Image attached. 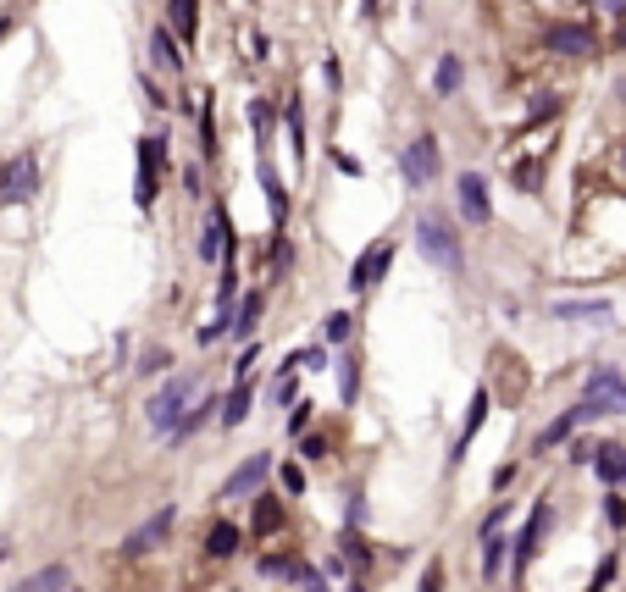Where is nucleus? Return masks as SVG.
<instances>
[{"instance_id":"obj_50","label":"nucleus","mask_w":626,"mask_h":592,"mask_svg":"<svg viewBox=\"0 0 626 592\" xmlns=\"http://www.w3.org/2000/svg\"><path fill=\"white\" fill-rule=\"evenodd\" d=\"M139 89H145V100H150V106H167V100H161V89H156V78H150V72H139Z\"/></svg>"},{"instance_id":"obj_35","label":"nucleus","mask_w":626,"mask_h":592,"mask_svg":"<svg viewBox=\"0 0 626 592\" xmlns=\"http://www.w3.org/2000/svg\"><path fill=\"white\" fill-rule=\"evenodd\" d=\"M311 410H316L311 399H294V410H289V432H294V438H300V432H305V421H311Z\"/></svg>"},{"instance_id":"obj_29","label":"nucleus","mask_w":626,"mask_h":592,"mask_svg":"<svg viewBox=\"0 0 626 592\" xmlns=\"http://www.w3.org/2000/svg\"><path fill=\"white\" fill-rule=\"evenodd\" d=\"M582 393H621V399H626V377L615 366H593L588 382H582Z\"/></svg>"},{"instance_id":"obj_7","label":"nucleus","mask_w":626,"mask_h":592,"mask_svg":"<svg viewBox=\"0 0 626 592\" xmlns=\"http://www.w3.org/2000/svg\"><path fill=\"white\" fill-rule=\"evenodd\" d=\"M455 200H460V216H466L471 227L494 222V194H488V178H482V172H460V178H455Z\"/></svg>"},{"instance_id":"obj_23","label":"nucleus","mask_w":626,"mask_h":592,"mask_svg":"<svg viewBox=\"0 0 626 592\" xmlns=\"http://www.w3.org/2000/svg\"><path fill=\"white\" fill-rule=\"evenodd\" d=\"M217 410H222V399H200V404H189V415H183L178 427H172V443L194 438V432H200V427H205V421H211Z\"/></svg>"},{"instance_id":"obj_44","label":"nucleus","mask_w":626,"mask_h":592,"mask_svg":"<svg viewBox=\"0 0 626 592\" xmlns=\"http://www.w3.org/2000/svg\"><path fill=\"white\" fill-rule=\"evenodd\" d=\"M344 554L355 559V570H366V565H372V554H366V543H361V537H350V543H344Z\"/></svg>"},{"instance_id":"obj_30","label":"nucleus","mask_w":626,"mask_h":592,"mask_svg":"<svg viewBox=\"0 0 626 592\" xmlns=\"http://www.w3.org/2000/svg\"><path fill=\"white\" fill-rule=\"evenodd\" d=\"M277 526H283V504H277L272 493H255V532H277Z\"/></svg>"},{"instance_id":"obj_12","label":"nucleus","mask_w":626,"mask_h":592,"mask_svg":"<svg viewBox=\"0 0 626 592\" xmlns=\"http://www.w3.org/2000/svg\"><path fill=\"white\" fill-rule=\"evenodd\" d=\"M183 39L172 34V28H156V34H150V56H156V72H172V78H178L183 72Z\"/></svg>"},{"instance_id":"obj_40","label":"nucleus","mask_w":626,"mask_h":592,"mask_svg":"<svg viewBox=\"0 0 626 592\" xmlns=\"http://www.w3.org/2000/svg\"><path fill=\"white\" fill-rule=\"evenodd\" d=\"M255 360H261V349H244V355H239V366H233V382H250V371H255Z\"/></svg>"},{"instance_id":"obj_41","label":"nucleus","mask_w":626,"mask_h":592,"mask_svg":"<svg viewBox=\"0 0 626 592\" xmlns=\"http://www.w3.org/2000/svg\"><path fill=\"white\" fill-rule=\"evenodd\" d=\"M272 399L277 404H294V371H283V377L272 382Z\"/></svg>"},{"instance_id":"obj_24","label":"nucleus","mask_w":626,"mask_h":592,"mask_svg":"<svg viewBox=\"0 0 626 592\" xmlns=\"http://www.w3.org/2000/svg\"><path fill=\"white\" fill-rule=\"evenodd\" d=\"M460 83H466V67H460V56H438V67H433V89L438 95H460Z\"/></svg>"},{"instance_id":"obj_54","label":"nucleus","mask_w":626,"mask_h":592,"mask_svg":"<svg viewBox=\"0 0 626 592\" xmlns=\"http://www.w3.org/2000/svg\"><path fill=\"white\" fill-rule=\"evenodd\" d=\"M615 50L626 56V23H615Z\"/></svg>"},{"instance_id":"obj_36","label":"nucleus","mask_w":626,"mask_h":592,"mask_svg":"<svg viewBox=\"0 0 626 592\" xmlns=\"http://www.w3.org/2000/svg\"><path fill=\"white\" fill-rule=\"evenodd\" d=\"M277 482H283V493H305V471H300V465H283Z\"/></svg>"},{"instance_id":"obj_26","label":"nucleus","mask_w":626,"mask_h":592,"mask_svg":"<svg viewBox=\"0 0 626 592\" xmlns=\"http://www.w3.org/2000/svg\"><path fill=\"white\" fill-rule=\"evenodd\" d=\"M261 310H266L261 294H244L239 310H233V338H255V321H261Z\"/></svg>"},{"instance_id":"obj_9","label":"nucleus","mask_w":626,"mask_h":592,"mask_svg":"<svg viewBox=\"0 0 626 592\" xmlns=\"http://www.w3.org/2000/svg\"><path fill=\"white\" fill-rule=\"evenodd\" d=\"M543 50L560 61H588L593 56V34L582 23H554L549 34H543Z\"/></svg>"},{"instance_id":"obj_14","label":"nucleus","mask_w":626,"mask_h":592,"mask_svg":"<svg viewBox=\"0 0 626 592\" xmlns=\"http://www.w3.org/2000/svg\"><path fill=\"white\" fill-rule=\"evenodd\" d=\"M222 249H228V211L217 205V211L205 216V227H200V261L217 266V261H222Z\"/></svg>"},{"instance_id":"obj_51","label":"nucleus","mask_w":626,"mask_h":592,"mask_svg":"<svg viewBox=\"0 0 626 592\" xmlns=\"http://www.w3.org/2000/svg\"><path fill=\"white\" fill-rule=\"evenodd\" d=\"M593 6H599V12H610L615 23H626V0H593Z\"/></svg>"},{"instance_id":"obj_3","label":"nucleus","mask_w":626,"mask_h":592,"mask_svg":"<svg viewBox=\"0 0 626 592\" xmlns=\"http://www.w3.org/2000/svg\"><path fill=\"white\" fill-rule=\"evenodd\" d=\"M161 166H167V133H145V139H139V183H133V205H139V211L156 205Z\"/></svg>"},{"instance_id":"obj_32","label":"nucleus","mask_w":626,"mask_h":592,"mask_svg":"<svg viewBox=\"0 0 626 592\" xmlns=\"http://www.w3.org/2000/svg\"><path fill=\"white\" fill-rule=\"evenodd\" d=\"M283 371H327V344H311V349H294L283 360Z\"/></svg>"},{"instance_id":"obj_19","label":"nucleus","mask_w":626,"mask_h":592,"mask_svg":"<svg viewBox=\"0 0 626 592\" xmlns=\"http://www.w3.org/2000/svg\"><path fill=\"white\" fill-rule=\"evenodd\" d=\"M283 128H289V144H294V166H305V100L300 95L283 100Z\"/></svg>"},{"instance_id":"obj_49","label":"nucleus","mask_w":626,"mask_h":592,"mask_svg":"<svg viewBox=\"0 0 626 592\" xmlns=\"http://www.w3.org/2000/svg\"><path fill=\"white\" fill-rule=\"evenodd\" d=\"M266 56H272V39H266V34H250V61H266Z\"/></svg>"},{"instance_id":"obj_55","label":"nucleus","mask_w":626,"mask_h":592,"mask_svg":"<svg viewBox=\"0 0 626 592\" xmlns=\"http://www.w3.org/2000/svg\"><path fill=\"white\" fill-rule=\"evenodd\" d=\"M615 161H621V172H626V139H621V150H615Z\"/></svg>"},{"instance_id":"obj_22","label":"nucleus","mask_w":626,"mask_h":592,"mask_svg":"<svg viewBox=\"0 0 626 592\" xmlns=\"http://www.w3.org/2000/svg\"><path fill=\"white\" fill-rule=\"evenodd\" d=\"M205 554H211V559H233V554H239V526L217 521L211 532H205Z\"/></svg>"},{"instance_id":"obj_28","label":"nucleus","mask_w":626,"mask_h":592,"mask_svg":"<svg viewBox=\"0 0 626 592\" xmlns=\"http://www.w3.org/2000/svg\"><path fill=\"white\" fill-rule=\"evenodd\" d=\"M505 554H510V537H499V532H482V576H488V581L499 576Z\"/></svg>"},{"instance_id":"obj_1","label":"nucleus","mask_w":626,"mask_h":592,"mask_svg":"<svg viewBox=\"0 0 626 592\" xmlns=\"http://www.w3.org/2000/svg\"><path fill=\"white\" fill-rule=\"evenodd\" d=\"M416 249H422V261L438 266L444 277H460V272H466V244H460V233H455V222H449V216H438V211H422V216H416Z\"/></svg>"},{"instance_id":"obj_52","label":"nucleus","mask_w":626,"mask_h":592,"mask_svg":"<svg viewBox=\"0 0 626 592\" xmlns=\"http://www.w3.org/2000/svg\"><path fill=\"white\" fill-rule=\"evenodd\" d=\"M344 515H350V526H361L366 521V498H350V510H344Z\"/></svg>"},{"instance_id":"obj_57","label":"nucleus","mask_w":626,"mask_h":592,"mask_svg":"<svg viewBox=\"0 0 626 592\" xmlns=\"http://www.w3.org/2000/svg\"><path fill=\"white\" fill-rule=\"evenodd\" d=\"M0 559H6V548H0Z\"/></svg>"},{"instance_id":"obj_43","label":"nucleus","mask_w":626,"mask_h":592,"mask_svg":"<svg viewBox=\"0 0 626 592\" xmlns=\"http://www.w3.org/2000/svg\"><path fill=\"white\" fill-rule=\"evenodd\" d=\"M172 366V355H167V349H150V355H145V366H139V371H150V377H156V371H167Z\"/></svg>"},{"instance_id":"obj_10","label":"nucleus","mask_w":626,"mask_h":592,"mask_svg":"<svg viewBox=\"0 0 626 592\" xmlns=\"http://www.w3.org/2000/svg\"><path fill=\"white\" fill-rule=\"evenodd\" d=\"M255 183H261V194H266V205H272V227L283 233L289 227V189H283V178L272 172V161H266V150H261V166H255Z\"/></svg>"},{"instance_id":"obj_21","label":"nucleus","mask_w":626,"mask_h":592,"mask_svg":"<svg viewBox=\"0 0 626 592\" xmlns=\"http://www.w3.org/2000/svg\"><path fill=\"white\" fill-rule=\"evenodd\" d=\"M488 410H494V404H488V388H477L471 393V410H466V427H460V443H455V460L471 449V438H477V427L488 421Z\"/></svg>"},{"instance_id":"obj_6","label":"nucleus","mask_w":626,"mask_h":592,"mask_svg":"<svg viewBox=\"0 0 626 592\" xmlns=\"http://www.w3.org/2000/svg\"><path fill=\"white\" fill-rule=\"evenodd\" d=\"M388 266H394V238H377L372 249H361V255H355L350 277H344V283H350V294H366V288H377V283L388 277Z\"/></svg>"},{"instance_id":"obj_2","label":"nucleus","mask_w":626,"mask_h":592,"mask_svg":"<svg viewBox=\"0 0 626 592\" xmlns=\"http://www.w3.org/2000/svg\"><path fill=\"white\" fill-rule=\"evenodd\" d=\"M194 388H200V377H194V371H178L172 382H161V393L150 399V410H145V415H150V427H156V432H167V438H172V427H178L183 415H189Z\"/></svg>"},{"instance_id":"obj_38","label":"nucleus","mask_w":626,"mask_h":592,"mask_svg":"<svg viewBox=\"0 0 626 592\" xmlns=\"http://www.w3.org/2000/svg\"><path fill=\"white\" fill-rule=\"evenodd\" d=\"M538 183H543V166H516V189L521 194H532Z\"/></svg>"},{"instance_id":"obj_53","label":"nucleus","mask_w":626,"mask_h":592,"mask_svg":"<svg viewBox=\"0 0 626 592\" xmlns=\"http://www.w3.org/2000/svg\"><path fill=\"white\" fill-rule=\"evenodd\" d=\"M377 6H383V0H361V17H366V23L377 17Z\"/></svg>"},{"instance_id":"obj_15","label":"nucleus","mask_w":626,"mask_h":592,"mask_svg":"<svg viewBox=\"0 0 626 592\" xmlns=\"http://www.w3.org/2000/svg\"><path fill=\"white\" fill-rule=\"evenodd\" d=\"M582 421H588V410H582V399H577V404H571L566 415H560V421H549V427L538 432V443H532V449H538V454H543V449H560V443H566L571 432L582 427Z\"/></svg>"},{"instance_id":"obj_5","label":"nucleus","mask_w":626,"mask_h":592,"mask_svg":"<svg viewBox=\"0 0 626 592\" xmlns=\"http://www.w3.org/2000/svg\"><path fill=\"white\" fill-rule=\"evenodd\" d=\"M438 139L433 133H422V139H410L405 150H399V178L410 183V189H427V183L438 178Z\"/></svg>"},{"instance_id":"obj_33","label":"nucleus","mask_w":626,"mask_h":592,"mask_svg":"<svg viewBox=\"0 0 626 592\" xmlns=\"http://www.w3.org/2000/svg\"><path fill=\"white\" fill-rule=\"evenodd\" d=\"M355 393H361V366H355V355L338 360V399L355 404Z\"/></svg>"},{"instance_id":"obj_18","label":"nucleus","mask_w":626,"mask_h":592,"mask_svg":"<svg viewBox=\"0 0 626 592\" xmlns=\"http://www.w3.org/2000/svg\"><path fill=\"white\" fill-rule=\"evenodd\" d=\"M250 404H255V388L250 382H233L228 399H222V427H244L250 421Z\"/></svg>"},{"instance_id":"obj_8","label":"nucleus","mask_w":626,"mask_h":592,"mask_svg":"<svg viewBox=\"0 0 626 592\" xmlns=\"http://www.w3.org/2000/svg\"><path fill=\"white\" fill-rule=\"evenodd\" d=\"M172 521H178V510H172V504H167V510H156L145 526H133V532L122 537V554H128V559H145V554H156V548L167 543Z\"/></svg>"},{"instance_id":"obj_56","label":"nucleus","mask_w":626,"mask_h":592,"mask_svg":"<svg viewBox=\"0 0 626 592\" xmlns=\"http://www.w3.org/2000/svg\"><path fill=\"white\" fill-rule=\"evenodd\" d=\"M350 592H366V587H361V581H350Z\"/></svg>"},{"instance_id":"obj_39","label":"nucleus","mask_w":626,"mask_h":592,"mask_svg":"<svg viewBox=\"0 0 626 592\" xmlns=\"http://www.w3.org/2000/svg\"><path fill=\"white\" fill-rule=\"evenodd\" d=\"M289 261H294V249H289V238L277 233L272 238V266H277V272H289Z\"/></svg>"},{"instance_id":"obj_4","label":"nucleus","mask_w":626,"mask_h":592,"mask_svg":"<svg viewBox=\"0 0 626 592\" xmlns=\"http://www.w3.org/2000/svg\"><path fill=\"white\" fill-rule=\"evenodd\" d=\"M34 194H39V155L34 150L0 161V205H28Z\"/></svg>"},{"instance_id":"obj_42","label":"nucleus","mask_w":626,"mask_h":592,"mask_svg":"<svg viewBox=\"0 0 626 592\" xmlns=\"http://www.w3.org/2000/svg\"><path fill=\"white\" fill-rule=\"evenodd\" d=\"M604 515H610V526L626 532V498H604Z\"/></svg>"},{"instance_id":"obj_20","label":"nucleus","mask_w":626,"mask_h":592,"mask_svg":"<svg viewBox=\"0 0 626 592\" xmlns=\"http://www.w3.org/2000/svg\"><path fill=\"white\" fill-rule=\"evenodd\" d=\"M543 526H549V504H538V510H532V521L521 526V537H510V548H516V565H527V559H532V548H538Z\"/></svg>"},{"instance_id":"obj_13","label":"nucleus","mask_w":626,"mask_h":592,"mask_svg":"<svg viewBox=\"0 0 626 592\" xmlns=\"http://www.w3.org/2000/svg\"><path fill=\"white\" fill-rule=\"evenodd\" d=\"M167 28L194 50V39H200V0H167Z\"/></svg>"},{"instance_id":"obj_16","label":"nucleus","mask_w":626,"mask_h":592,"mask_svg":"<svg viewBox=\"0 0 626 592\" xmlns=\"http://www.w3.org/2000/svg\"><path fill=\"white\" fill-rule=\"evenodd\" d=\"M554 316H560V321H599V327H604V321L615 316V305H610V299H560Z\"/></svg>"},{"instance_id":"obj_47","label":"nucleus","mask_w":626,"mask_h":592,"mask_svg":"<svg viewBox=\"0 0 626 592\" xmlns=\"http://www.w3.org/2000/svg\"><path fill=\"white\" fill-rule=\"evenodd\" d=\"M333 166H338V172H344V178H361V161H355V155H344V150L333 155Z\"/></svg>"},{"instance_id":"obj_46","label":"nucleus","mask_w":626,"mask_h":592,"mask_svg":"<svg viewBox=\"0 0 626 592\" xmlns=\"http://www.w3.org/2000/svg\"><path fill=\"white\" fill-rule=\"evenodd\" d=\"M300 454H305V460H322V454H327V438H322V432H316V438H305Z\"/></svg>"},{"instance_id":"obj_48","label":"nucleus","mask_w":626,"mask_h":592,"mask_svg":"<svg viewBox=\"0 0 626 592\" xmlns=\"http://www.w3.org/2000/svg\"><path fill=\"white\" fill-rule=\"evenodd\" d=\"M610 576H615V559H599V576H593L588 592H604V587H610Z\"/></svg>"},{"instance_id":"obj_45","label":"nucleus","mask_w":626,"mask_h":592,"mask_svg":"<svg viewBox=\"0 0 626 592\" xmlns=\"http://www.w3.org/2000/svg\"><path fill=\"white\" fill-rule=\"evenodd\" d=\"M422 592H444V565H427L422 570Z\"/></svg>"},{"instance_id":"obj_11","label":"nucleus","mask_w":626,"mask_h":592,"mask_svg":"<svg viewBox=\"0 0 626 592\" xmlns=\"http://www.w3.org/2000/svg\"><path fill=\"white\" fill-rule=\"evenodd\" d=\"M266 471H272V454H250V460L239 465V471L228 476V482H222V498H244V493H255V487L266 482Z\"/></svg>"},{"instance_id":"obj_31","label":"nucleus","mask_w":626,"mask_h":592,"mask_svg":"<svg viewBox=\"0 0 626 592\" xmlns=\"http://www.w3.org/2000/svg\"><path fill=\"white\" fill-rule=\"evenodd\" d=\"M250 128H255V144L266 150V139H272V100L266 95H250Z\"/></svg>"},{"instance_id":"obj_37","label":"nucleus","mask_w":626,"mask_h":592,"mask_svg":"<svg viewBox=\"0 0 626 592\" xmlns=\"http://www.w3.org/2000/svg\"><path fill=\"white\" fill-rule=\"evenodd\" d=\"M261 576L283 581V576H300V565H289V559H261Z\"/></svg>"},{"instance_id":"obj_34","label":"nucleus","mask_w":626,"mask_h":592,"mask_svg":"<svg viewBox=\"0 0 626 592\" xmlns=\"http://www.w3.org/2000/svg\"><path fill=\"white\" fill-rule=\"evenodd\" d=\"M350 332H355L350 310H333V316H327V344H350Z\"/></svg>"},{"instance_id":"obj_17","label":"nucleus","mask_w":626,"mask_h":592,"mask_svg":"<svg viewBox=\"0 0 626 592\" xmlns=\"http://www.w3.org/2000/svg\"><path fill=\"white\" fill-rule=\"evenodd\" d=\"M593 471H599L604 487H626V449H621V443H604V449H593Z\"/></svg>"},{"instance_id":"obj_25","label":"nucleus","mask_w":626,"mask_h":592,"mask_svg":"<svg viewBox=\"0 0 626 592\" xmlns=\"http://www.w3.org/2000/svg\"><path fill=\"white\" fill-rule=\"evenodd\" d=\"M200 155L205 161H217L222 144H217V106H211V95H200Z\"/></svg>"},{"instance_id":"obj_58","label":"nucleus","mask_w":626,"mask_h":592,"mask_svg":"<svg viewBox=\"0 0 626 592\" xmlns=\"http://www.w3.org/2000/svg\"><path fill=\"white\" fill-rule=\"evenodd\" d=\"M67 592H78V587H67Z\"/></svg>"},{"instance_id":"obj_27","label":"nucleus","mask_w":626,"mask_h":592,"mask_svg":"<svg viewBox=\"0 0 626 592\" xmlns=\"http://www.w3.org/2000/svg\"><path fill=\"white\" fill-rule=\"evenodd\" d=\"M67 581H73V576H67V565H45V570H34L17 592H67Z\"/></svg>"}]
</instances>
